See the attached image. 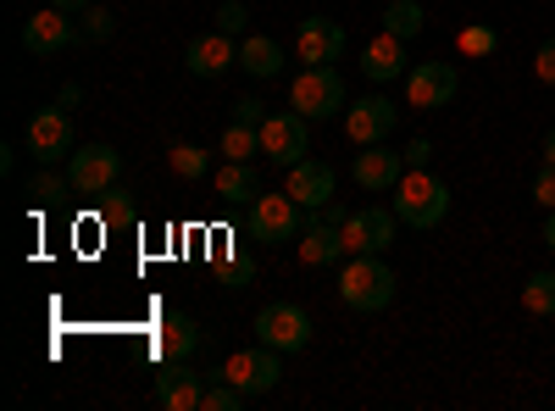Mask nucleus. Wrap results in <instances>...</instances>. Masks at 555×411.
Instances as JSON below:
<instances>
[{"instance_id": "nucleus-37", "label": "nucleus", "mask_w": 555, "mask_h": 411, "mask_svg": "<svg viewBox=\"0 0 555 411\" xmlns=\"http://www.w3.org/2000/svg\"><path fill=\"white\" fill-rule=\"evenodd\" d=\"M51 7H62V12H83V7H95V0H51Z\"/></svg>"}, {"instance_id": "nucleus-2", "label": "nucleus", "mask_w": 555, "mask_h": 411, "mask_svg": "<svg viewBox=\"0 0 555 411\" xmlns=\"http://www.w3.org/2000/svg\"><path fill=\"white\" fill-rule=\"evenodd\" d=\"M339 300L361 317H373L395 300V272L384 267V256H350L339 272Z\"/></svg>"}, {"instance_id": "nucleus-8", "label": "nucleus", "mask_w": 555, "mask_h": 411, "mask_svg": "<svg viewBox=\"0 0 555 411\" xmlns=\"http://www.w3.org/2000/svg\"><path fill=\"white\" fill-rule=\"evenodd\" d=\"M67 178H73L78 195H106L117 178H122V156L112 145H78L67 156Z\"/></svg>"}, {"instance_id": "nucleus-34", "label": "nucleus", "mask_w": 555, "mask_h": 411, "mask_svg": "<svg viewBox=\"0 0 555 411\" xmlns=\"http://www.w3.org/2000/svg\"><path fill=\"white\" fill-rule=\"evenodd\" d=\"M234 123H250V128H261V123H267L261 101H256V95H240V101H234Z\"/></svg>"}, {"instance_id": "nucleus-13", "label": "nucleus", "mask_w": 555, "mask_h": 411, "mask_svg": "<svg viewBox=\"0 0 555 411\" xmlns=\"http://www.w3.org/2000/svg\"><path fill=\"white\" fill-rule=\"evenodd\" d=\"M345 133H350V145H384L389 133H395V106L384 95H361L345 106Z\"/></svg>"}, {"instance_id": "nucleus-27", "label": "nucleus", "mask_w": 555, "mask_h": 411, "mask_svg": "<svg viewBox=\"0 0 555 411\" xmlns=\"http://www.w3.org/2000/svg\"><path fill=\"white\" fill-rule=\"evenodd\" d=\"M167 162H172V172H178V178H206V167H211V156H206L201 145H172V151H167Z\"/></svg>"}, {"instance_id": "nucleus-31", "label": "nucleus", "mask_w": 555, "mask_h": 411, "mask_svg": "<svg viewBox=\"0 0 555 411\" xmlns=\"http://www.w3.org/2000/svg\"><path fill=\"white\" fill-rule=\"evenodd\" d=\"M78 17H83V39H95V44L112 39V12H106V7H83Z\"/></svg>"}, {"instance_id": "nucleus-18", "label": "nucleus", "mask_w": 555, "mask_h": 411, "mask_svg": "<svg viewBox=\"0 0 555 411\" xmlns=\"http://www.w3.org/2000/svg\"><path fill=\"white\" fill-rule=\"evenodd\" d=\"M345 56V28L334 17H306L300 23V62L306 67H334Z\"/></svg>"}, {"instance_id": "nucleus-17", "label": "nucleus", "mask_w": 555, "mask_h": 411, "mask_svg": "<svg viewBox=\"0 0 555 411\" xmlns=\"http://www.w3.org/2000/svg\"><path fill=\"white\" fill-rule=\"evenodd\" d=\"M334 184H339V172H334L328 162H317V156H306V162L289 167V195H295L306 211L328 206V201H334Z\"/></svg>"}, {"instance_id": "nucleus-35", "label": "nucleus", "mask_w": 555, "mask_h": 411, "mask_svg": "<svg viewBox=\"0 0 555 411\" xmlns=\"http://www.w3.org/2000/svg\"><path fill=\"white\" fill-rule=\"evenodd\" d=\"M245 17H250V12L240 7V0H228V7L217 12V28H222V34H240V28H245Z\"/></svg>"}, {"instance_id": "nucleus-19", "label": "nucleus", "mask_w": 555, "mask_h": 411, "mask_svg": "<svg viewBox=\"0 0 555 411\" xmlns=\"http://www.w3.org/2000/svg\"><path fill=\"white\" fill-rule=\"evenodd\" d=\"M350 245H345V228L339 222H328V217H306V228H300V261L306 267H334L339 256H345Z\"/></svg>"}, {"instance_id": "nucleus-1", "label": "nucleus", "mask_w": 555, "mask_h": 411, "mask_svg": "<svg viewBox=\"0 0 555 411\" xmlns=\"http://www.w3.org/2000/svg\"><path fill=\"white\" fill-rule=\"evenodd\" d=\"M389 195H395V217L405 228H439L450 217V184H444V178H434L428 167H411Z\"/></svg>"}, {"instance_id": "nucleus-30", "label": "nucleus", "mask_w": 555, "mask_h": 411, "mask_svg": "<svg viewBox=\"0 0 555 411\" xmlns=\"http://www.w3.org/2000/svg\"><path fill=\"white\" fill-rule=\"evenodd\" d=\"M494 44H500V34H494L489 23L461 28V51H467V56H494Z\"/></svg>"}, {"instance_id": "nucleus-21", "label": "nucleus", "mask_w": 555, "mask_h": 411, "mask_svg": "<svg viewBox=\"0 0 555 411\" xmlns=\"http://www.w3.org/2000/svg\"><path fill=\"white\" fill-rule=\"evenodd\" d=\"M201 345V329H195V317H183V311H167L162 323H156V356L162 361H190Z\"/></svg>"}, {"instance_id": "nucleus-36", "label": "nucleus", "mask_w": 555, "mask_h": 411, "mask_svg": "<svg viewBox=\"0 0 555 411\" xmlns=\"http://www.w3.org/2000/svg\"><path fill=\"white\" fill-rule=\"evenodd\" d=\"M428 151H434L428 140H411L405 145V167H428Z\"/></svg>"}, {"instance_id": "nucleus-14", "label": "nucleus", "mask_w": 555, "mask_h": 411, "mask_svg": "<svg viewBox=\"0 0 555 411\" xmlns=\"http://www.w3.org/2000/svg\"><path fill=\"white\" fill-rule=\"evenodd\" d=\"M183 67H190L195 78H222L228 67H240V44H234V34H222V28L195 34V39H190V51H183Z\"/></svg>"}, {"instance_id": "nucleus-6", "label": "nucleus", "mask_w": 555, "mask_h": 411, "mask_svg": "<svg viewBox=\"0 0 555 411\" xmlns=\"http://www.w3.org/2000/svg\"><path fill=\"white\" fill-rule=\"evenodd\" d=\"M256 339L261 345H272V350H306L311 345V317L295 306V300H272V306H261L256 311Z\"/></svg>"}, {"instance_id": "nucleus-15", "label": "nucleus", "mask_w": 555, "mask_h": 411, "mask_svg": "<svg viewBox=\"0 0 555 411\" xmlns=\"http://www.w3.org/2000/svg\"><path fill=\"white\" fill-rule=\"evenodd\" d=\"M73 39H78V28H73V12H62V7H44L23 23V44L34 56H62Z\"/></svg>"}, {"instance_id": "nucleus-4", "label": "nucleus", "mask_w": 555, "mask_h": 411, "mask_svg": "<svg viewBox=\"0 0 555 411\" xmlns=\"http://www.w3.org/2000/svg\"><path fill=\"white\" fill-rule=\"evenodd\" d=\"M278 356H284V350H272V345L256 339V350L228 356L211 378H228V384L245 389V395H267V389H278V378H284V361H278Z\"/></svg>"}, {"instance_id": "nucleus-33", "label": "nucleus", "mask_w": 555, "mask_h": 411, "mask_svg": "<svg viewBox=\"0 0 555 411\" xmlns=\"http://www.w3.org/2000/svg\"><path fill=\"white\" fill-rule=\"evenodd\" d=\"M533 73H539V84H550V89H555V34L533 51Z\"/></svg>"}, {"instance_id": "nucleus-3", "label": "nucleus", "mask_w": 555, "mask_h": 411, "mask_svg": "<svg viewBox=\"0 0 555 411\" xmlns=\"http://www.w3.org/2000/svg\"><path fill=\"white\" fill-rule=\"evenodd\" d=\"M289 106L306 117V123H322V117H339L350 101H345V78L334 67H300V78L289 84Z\"/></svg>"}, {"instance_id": "nucleus-29", "label": "nucleus", "mask_w": 555, "mask_h": 411, "mask_svg": "<svg viewBox=\"0 0 555 411\" xmlns=\"http://www.w3.org/2000/svg\"><path fill=\"white\" fill-rule=\"evenodd\" d=\"M73 190V178H56V172H39L34 184H28V195H34V206H56L62 195Z\"/></svg>"}, {"instance_id": "nucleus-25", "label": "nucleus", "mask_w": 555, "mask_h": 411, "mask_svg": "<svg viewBox=\"0 0 555 411\" xmlns=\"http://www.w3.org/2000/svg\"><path fill=\"white\" fill-rule=\"evenodd\" d=\"M228 162H250L256 151H261V128H250V123H228L222 128V145H217Z\"/></svg>"}, {"instance_id": "nucleus-5", "label": "nucleus", "mask_w": 555, "mask_h": 411, "mask_svg": "<svg viewBox=\"0 0 555 411\" xmlns=\"http://www.w3.org/2000/svg\"><path fill=\"white\" fill-rule=\"evenodd\" d=\"M306 206L284 190V195H256L250 201V234L261 240V245H284V240H300V228H306V217H300Z\"/></svg>"}, {"instance_id": "nucleus-26", "label": "nucleus", "mask_w": 555, "mask_h": 411, "mask_svg": "<svg viewBox=\"0 0 555 411\" xmlns=\"http://www.w3.org/2000/svg\"><path fill=\"white\" fill-rule=\"evenodd\" d=\"M522 306H528L533 317H555V272H528Z\"/></svg>"}, {"instance_id": "nucleus-9", "label": "nucleus", "mask_w": 555, "mask_h": 411, "mask_svg": "<svg viewBox=\"0 0 555 411\" xmlns=\"http://www.w3.org/2000/svg\"><path fill=\"white\" fill-rule=\"evenodd\" d=\"M28 151H34V162H62V156L78 151V133H73L67 106H44V112L28 117Z\"/></svg>"}, {"instance_id": "nucleus-28", "label": "nucleus", "mask_w": 555, "mask_h": 411, "mask_svg": "<svg viewBox=\"0 0 555 411\" xmlns=\"http://www.w3.org/2000/svg\"><path fill=\"white\" fill-rule=\"evenodd\" d=\"M245 400H250L245 389H234L228 378H211V384H206V400H201V411H240Z\"/></svg>"}, {"instance_id": "nucleus-39", "label": "nucleus", "mask_w": 555, "mask_h": 411, "mask_svg": "<svg viewBox=\"0 0 555 411\" xmlns=\"http://www.w3.org/2000/svg\"><path fill=\"white\" fill-rule=\"evenodd\" d=\"M544 162H550V167H555V128H550V133H544Z\"/></svg>"}, {"instance_id": "nucleus-23", "label": "nucleus", "mask_w": 555, "mask_h": 411, "mask_svg": "<svg viewBox=\"0 0 555 411\" xmlns=\"http://www.w3.org/2000/svg\"><path fill=\"white\" fill-rule=\"evenodd\" d=\"M217 195H222V201H234V206H250V201L261 195L256 167H250V162H228V167L217 172Z\"/></svg>"}, {"instance_id": "nucleus-16", "label": "nucleus", "mask_w": 555, "mask_h": 411, "mask_svg": "<svg viewBox=\"0 0 555 411\" xmlns=\"http://www.w3.org/2000/svg\"><path fill=\"white\" fill-rule=\"evenodd\" d=\"M156 400L167 411H195L206 400V378L190 368V361H162L156 368Z\"/></svg>"}, {"instance_id": "nucleus-22", "label": "nucleus", "mask_w": 555, "mask_h": 411, "mask_svg": "<svg viewBox=\"0 0 555 411\" xmlns=\"http://www.w3.org/2000/svg\"><path fill=\"white\" fill-rule=\"evenodd\" d=\"M240 67H245L250 78H278V73H284V44L267 39V34H250V39L240 44Z\"/></svg>"}, {"instance_id": "nucleus-38", "label": "nucleus", "mask_w": 555, "mask_h": 411, "mask_svg": "<svg viewBox=\"0 0 555 411\" xmlns=\"http://www.w3.org/2000/svg\"><path fill=\"white\" fill-rule=\"evenodd\" d=\"M544 245H550V256H555V211L544 217Z\"/></svg>"}, {"instance_id": "nucleus-11", "label": "nucleus", "mask_w": 555, "mask_h": 411, "mask_svg": "<svg viewBox=\"0 0 555 411\" xmlns=\"http://www.w3.org/2000/svg\"><path fill=\"white\" fill-rule=\"evenodd\" d=\"M261 151H267L278 167H295V162H306V151H311L306 117H300V112H272V117L261 123Z\"/></svg>"}, {"instance_id": "nucleus-32", "label": "nucleus", "mask_w": 555, "mask_h": 411, "mask_svg": "<svg viewBox=\"0 0 555 411\" xmlns=\"http://www.w3.org/2000/svg\"><path fill=\"white\" fill-rule=\"evenodd\" d=\"M533 201L544 211H555V167L550 162H539V172H533Z\"/></svg>"}, {"instance_id": "nucleus-10", "label": "nucleus", "mask_w": 555, "mask_h": 411, "mask_svg": "<svg viewBox=\"0 0 555 411\" xmlns=\"http://www.w3.org/2000/svg\"><path fill=\"white\" fill-rule=\"evenodd\" d=\"M395 228H400L395 211H384V206H361V211L345 217V245H350V256H384V251L395 245Z\"/></svg>"}, {"instance_id": "nucleus-12", "label": "nucleus", "mask_w": 555, "mask_h": 411, "mask_svg": "<svg viewBox=\"0 0 555 411\" xmlns=\"http://www.w3.org/2000/svg\"><path fill=\"white\" fill-rule=\"evenodd\" d=\"M350 178L361 190H373V195H389L405 178V151H389V140L384 145H361L356 162H350Z\"/></svg>"}, {"instance_id": "nucleus-24", "label": "nucleus", "mask_w": 555, "mask_h": 411, "mask_svg": "<svg viewBox=\"0 0 555 411\" xmlns=\"http://www.w3.org/2000/svg\"><path fill=\"white\" fill-rule=\"evenodd\" d=\"M428 28V12L416 7V0H389L384 7V34H395V39H416Z\"/></svg>"}, {"instance_id": "nucleus-7", "label": "nucleus", "mask_w": 555, "mask_h": 411, "mask_svg": "<svg viewBox=\"0 0 555 411\" xmlns=\"http://www.w3.org/2000/svg\"><path fill=\"white\" fill-rule=\"evenodd\" d=\"M455 89H461L455 62H411V73H405V101H411L416 112H439V106H450V101H455Z\"/></svg>"}, {"instance_id": "nucleus-20", "label": "nucleus", "mask_w": 555, "mask_h": 411, "mask_svg": "<svg viewBox=\"0 0 555 411\" xmlns=\"http://www.w3.org/2000/svg\"><path fill=\"white\" fill-rule=\"evenodd\" d=\"M361 73L373 78V84H395V78H405V73H411L405 39H395V34H378V39L361 51Z\"/></svg>"}]
</instances>
